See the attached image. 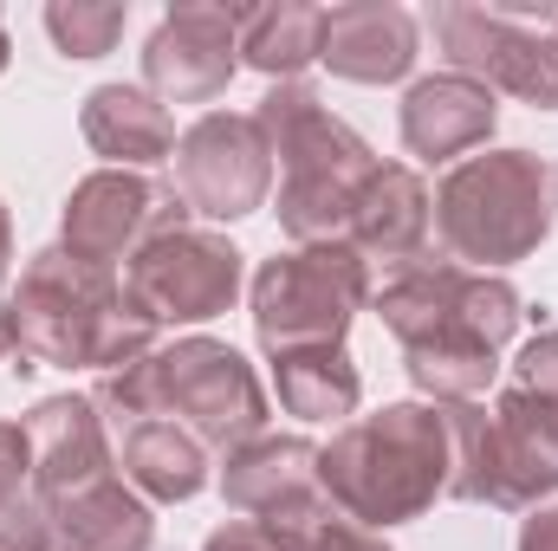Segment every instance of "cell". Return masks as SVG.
Returning a JSON list of instances; mask_svg holds the SVG:
<instances>
[{
	"label": "cell",
	"mask_w": 558,
	"mask_h": 551,
	"mask_svg": "<svg viewBox=\"0 0 558 551\" xmlns=\"http://www.w3.org/2000/svg\"><path fill=\"white\" fill-rule=\"evenodd\" d=\"M546 26H553V39H558V7H553V20H546Z\"/></svg>",
	"instance_id": "obj_32"
},
{
	"label": "cell",
	"mask_w": 558,
	"mask_h": 551,
	"mask_svg": "<svg viewBox=\"0 0 558 551\" xmlns=\"http://www.w3.org/2000/svg\"><path fill=\"white\" fill-rule=\"evenodd\" d=\"M454 434V500H487V506H533L558 487V403L533 390H507L500 409L474 403H441Z\"/></svg>",
	"instance_id": "obj_7"
},
{
	"label": "cell",
	"mask_w": 558,
	"mask_h": 551,
	"mask_svg": "<svg viewBox=\"0 0 558 551\" xmlns=\"http://www.w3.org/2000/svg\"><path fill=\"white\" fill-rule=\"evenodd\" d=\"M118 461H124V474L137 480L149 500H189L208 480L202 441L189 428L162 421V415H143L131 428H118Z\"/></svg>",
	"instance_id": "obj_19"
},
{
	"label": "cell",
	"mask_w": 558,
	"mask_h": 551,
	"mask_svg": "<svg viewBox=\"0 0 558 551\" xmlns=\"http://www.w3.org/2000/svg\"><path fill=\"white\" fill-rule=\"evenodd\" d=\"M0 65H7V33H0Z\"/></svg>",
	"instance_id": "obj_33"
},
{
	"label": "cell",
	"mask_w": 558,
	"mask_h": 551,
	"mask_svg": "<svg viewBox=\"0 0 558 551\" xmlns=\"http://www.w3.org/2000/svg\"><path fill=\"white\" fill-rule=\"evenodd\" d=\"M487 137H494V91L481 78L441 72V78H422L403 98V143L428 162H448Z\"/></svg>",
	"instance_id": "obj_16"
},
{
	"label": "cell",
	"mask_w": 558,
	"mask_h": 551,
	"mask_svg": "<svg viewBox=\"0 0 558 551\" xmlns=\"http://www.w3.org/2000/svg\"><path fill=\"white\" fill-rule=\"evenodd\" d=\"M241 52V7H175L149 46H143V78L162 105H208L228 91Z\"/></svg>",
	"instance_id": "obj_13"
},
{
	"label": "cell",
	"mask_w": 558,
	"mask_h": 551,
	"mask_svg": "<svg viewBox=\"0 0 558 551\" xmlns=\"http://www.w3.org/2000/svg\"><path fill=\"white\" fill-rule=\"evenodd\" d=\"M20 351V331H13V305H0V357Z\"/></svg>",
	"instance_id": "obj_30"
},
{
	"label": "cell",
	"mask_w": 558,
	"mask_h": 551,
	"mask_svg": "<svg viewBox=\"0 0 558 551\" xmlns=\"http://www.w3.org/2000/svg\"><path fill=\"white\" fill-rule=\"evenodd\" d=\"M338 78L357 85H390L416 65V20L390 0H351V7H325V52H318Z\"/></svg>",
	"instance_id": "obj_15"
},
{
	"label": "cell",
	"mask_w": 558,
	"mask_h": 551,
	"mask_svg": "<svg viewBox=\"0 0 558 551\" xmlns=\"http://www.w3.org/2000/svg\"><path fill=\"white\" fill-rule=\"evenodd\" d=\"M325 52V7L279 0V7H241V59L267 78H292Z\"/></svg>",
	"instance_id": "obj_22"
},
{
	"label": "cell",
	"mask_w": 558,
	"mask_h": 551,
	"mask_svg": "<svg viewBox=\"0 0 558 551\" xmlns=\"http://www.w3.org/2000/svg\"><path fill=\"white\" fill-rule=\"evenodd\" d=\"M33 480V441L20 421H0V513L20 506V487Z\"/></svg>",
	"instance_id": "obj_25"
},
{
	"label": "cell",
	"mask_w": 558,
	"mask_h": 551,
	"mask_svg": "<svg viewBox=\"0 0 558 551\" xmlns=\"http://www.w3.org/2000/svg\"><path fill=\"white\" fill-rule=\"evenodd\" d=\"M364 298H371V273L351 241L299 247L286 260H267L254 279V331L274 357L305 344H338Z\"/></svg>",
	"instance_id": "obj_8"
},
{
	"label": "cell",
	"mask_w": 558,
	"mask_h": 551,
	"mask_svg": "<svg viewBox=\"0 0 558 551\" xmlns=\"http://www.w3.org/2000/svg\"><path fill=\"white\" fill-rule=\"evenodd\" d=\"M241 292V254L221 234L175 228L124 267V305L143 325H202Z\"/></svg>",
	"instance_id": "obj_10"
},
{
	"label": "cell",
	"mask_w": 558,
	"mask_h": 551,
	"mask_svg": "<svg viewBox=\"0 0 558 551\" xmlns=\"http://www.w3.org/2000/svg\"><path fill=\"white\" fill-rule=\"evenodd\" d=\"M553 7L494 0V7H435V39L461 78L513 91L539 111H558V39L546 33Z\"/></svg>",
	"instance_id": "obj_9"
},
{
	"label": "cell",
	"mask_w": 558,
	"mask_h": 551,
	"mask_svg": "<svg viewBox=\"0 0 558 551\" xmlns=\"http://www.w3.org/2000/svg\"><path fill=\"white\" fill-rule=\"evenodd\" d=\"M553 208H558L553 162H539L526 149H494V156H468L441 182L435 228H441L454 260L507 267V260H526L553 234Z\"/></svg>",
	"instance_id": "obj_6"
},
{
	"label": "cell",
	"mask_w": 558,
	"mask_h": 551,
	"mask_svg": "<svg viewBox=\"0 0 558 551\" xmlns=\"http://www.w3.org/2000/svg\"><path fill=\"white\" fill-rule=\"evenodd\" d=\"M46 519H52V532H59L65 551H149V506L118 474L52 500Z\"/></svg>",
	"instance_id": "obj_18"
},
{
	"label": "cell",
	"mask_w": 558,
	"mask_h": 551,
	"mask_svg": "<svg viewBox=\"0 0 558 551\" xmlns=\"http://www.w3.org/2000/svg\"><path fill=\"white\" fill-rule=\"evenodd\" d=\"M279 156V228L305 247H325L351 228L364 182L377 175L371 149L351 124H338L305 85H279L254 111Z\"/></svg>",
	"instance_id": "obj_4"
},
{
	"label": "cell",
	"mask_w": 558,
	"mask_h": 551,
	"mask_svg": "<svg viewBox=\"0 0 558 551\" xmlns=\"http://www.w3.org/2000/svg\"><path fill=\"white\" fill-rule=\"evenodd\" d=\"M267 182H274V143L260 131V118L208 111L175 143V195H182V208H195L208 221L254 215L267 201Z\"/></svg>",
	"instance_id": "obj_12"
},
{
	"label": "cell",
	"mask_w": 558,
	"mask_h": 551,
	"mask_svg": "<svg viewBox=\"0 0 558 551\" xmlns=\"http://www.w3.org/2000/svg\"><path fill=\"white\" fill-rule=\"evenodd\" d=\"M279 403L305 421H338L357 409V370L338 344H305V351H279L274 357Z\"/></svg>",
	"instance_id": "obj_23"
},
{
	"label": "cell",
	"mask_w": 558,
	"mask_h": 551,
	"mask_svg": "<svg viewBox=\"0 0 558 551\" xmlns=\"http://www.w3.org/2000/svg\"><path fill=\"white\" fill-rule=\"evenodd\" d=\"M33 441V493L52 506L92 480L111 474V448H105V415L92 409V396H52L26 421Z\"/></svg>",
	"instance_id": "obj_14"
},
{
	"label": "cell",
	"mask_w": 558,
	"mask_h": 551,
	"mask_svg": "<svg viewBox=\"0 0 558 551\" xmlns=\"http://www.w3.org/2000/svg\"><path fill=\"white\" fill-rule=\"evenodd\" d=\"M351 247L371 260H416V247L428 241V188L416 169L403 162H377V175L364 182L357 208H351Z\"/></svg>",
	"instance_id": "obj_17"
},
{
	"label": "cell",
	"mask_w": 558,
	"mask_h": 551,
	"mask_svg": "<svg viewBox=\"0 0 558 551\" xmlns=\"http://www.w3.org/2000/svg\"><path fill=\"white\" fill-rule=\"evenodd\" d=\"M454 480V434L448 409L435 403H397L384 415L351 421L318 454V487L331 506H344L357 526H403Z\"/></svg>",
	"instance_id": "obj_2"
},
{
	"label": "cell",
	"mask_w": 558,
	"mask_h": 551,
	"mask_svg": "<svg viewBox=\"0 0 558 551\" xmlns=\"http://www.w3.org/2000/svg\"><path fill=\"white\" fill-rule=\"evenodd\" d=\"M13 331H20V351L33 364H105V370H124L149 357V331L137 311L124 305V285L105 273V267H85L72 260L65 247L39 254L20 292H13Z\"/></svg>",
	"instance_id": "obj_5"
},
{
	"label": "cell",
	"mask_w": 558,
	"mask_h": 551,
	"mask_svg": "<svg viewBox=\"0 0 558 551\" xmlns=\"http://www.w3.org/2000/svg\"><path fill=\"white\" fill-rule=\"evenodd\" d=\"M312 467H318V448L312 441H292V434L274 441V434H260V441H247V448L228 454L221 493L241 513H274L279 500H292V493L312 487Z\"/></svg>",
	"instance_id": "obj_21"
},
{
	"label": "cell",
	"mask_w": 558,
	"mask_h": 551,
	"mask_svg": "<svg viewBox=\"0 0 558 551\" xmlns=\"http://www.w3.org/2000/svg\"><path fill=\"white\" fill-rule=\"evenodd\" d=\"M85 143L111 162H162V156H175V124L149 91L105 85L85 98Z\"/></svg>",
	"instance_id": "obj_20"
},
{
	"label": "cell",
	"mask_w": 558,
	"mask_h": 551,
	"mask_svg": "<svg viewBox=\"0 0 558 551\" xmlns=\"http://www.w3.org/2000/svg\"><path fill=\"white\" fill-rule=\"evenodd\" d=\"M377 311L403 338L410 377L428 396H454V403L494 383L500 344L520 331V292L507 279L422 267V260H410L377 292Z\"/></svg>",
	"instance_id": "obj_1"
},
{
	"label": "cell",
	"mask_w": 558,
	"mask_h": 551,
	"mask_svg": "<svg viewBox=\"0 0 558 551\" xmlns=\"http://www.w3.org/2000/svg\"><path fill=\"white\" fill-rule=\"evenodd\" d=\"M124 20H131V7H118V0H72V7H46V33H52V39H59V52H72V59H105V52L118 46Z\"/></svg>",
	"instance_id": "obj_24"
},
{
	"label": "cell",
	"mask_w": 558,
	"mask_h": 551,
	"mask_svg": "<svg viewBox=\"0 0 558 551\" xmlns=\"http://www.w3.org/2000/svg\"><path fill=\"white\" fill-rule=\"evenodd\" d=\"M0 551H52V546H46V526H39L33 513L7 506V513H0Z\"/></svg>",
	"instance_id": "obj_27"
},
{
	"label": "cell",
	"mask_w": 558,
	"mask_h": 551,
	"mask_svg": "<svg viewBox=\"0 0 558 551\" xmlns=\"http://www.w3.org/2000/svg\"><path fill=\"white\" fill-rule=\"evenodd\" d=\"M182 215L189 208H182L175 188H162L149 175H131V169H98L65 201V254L111 273V260H124V254L137 260L149 241L175 234Z\"/></svg>",
	"instance_id": "obj_11"
},
{
	"label": "cell",
	"mask_w": 558,
	"mask_h": 551,
	"mask_svg": "<svg viewBox=\"0 0 558 551\" xmlns=\"http://www.w3.org/2000/svg\"><path fill=\"white\" fill-rule=\"evenodd\" d=\"M520 551H558V506H553V513H539V519H526Z\"/></svg>",
	"instance_id": "obj_29"
},
{
	"label": "cell",
	"mask_w": 558,
	"mask_h": 551,
	"mask_svg": "<svg viewBox=\"0 0 558 551\" xmlns=\"http://www.w3.org/2000/svg\"><path fill=\"white\" fill-rule=\"evenodd\" d=\"M92 409H105V434L131 428L143 415H162V421H189L202 448H247L267 421V396L241 351L215 338H189L175 351H149L137 364L111 370Z\"/></svg>",
	"instance_id": "obj_3"
},
{
	"label": "cell",
	"mask_w": 558,
	"mask_h": 551,
	"mask_svg": "<svg viewBox=\"0 0 558 551\" xmlns=\"http://www.w3.org/2000/svg\"><path fill=\"white\" fill-rule=\"evenodd\" d=\"M7 254H13V241H7V215H0V273H7Z\"/></svg>",
	"instance_id": "obj_31"
},
{
	"label": "cell",
	"mask_w": 558,
	"mask_h": 551,
	"mask_svg": "<svg viewBox=\"0 0 558 551\" xmlns=\"http://www.w3.org/2000/svg\"><path fill=\"white\" fill-rule=\"evenodd\" d=\"M202 551H279V546L260 532V526H221V532H215Z\"/></svg>",
	"instance_id": "obj_28"
},
{
	"label": "cell",
	"mask_w": 558,
	"mask_h": 551,
	"mask_svg": "<svg viewBox=\"0 0 558 551\" xmlns=\"http://www.w3.org/2000/svg\"><path fill=\"white\" fill-rule=\"evenodd\" d=\"M513 383H520V390H533V396H546V403H558V331L533 338V344L520 351Z\"/></svg>",
	"instance_id": "obj_26"
}]
</instances>
